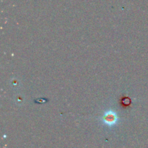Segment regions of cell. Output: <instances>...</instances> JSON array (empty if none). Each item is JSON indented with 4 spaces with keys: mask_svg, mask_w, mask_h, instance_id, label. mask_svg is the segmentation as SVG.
I'll return each instance as SVG.
<instances>
[{
    "mask_svg": "<svg viewBox=\"0 0 148 148\" xmlns=\"http://www.w3.org/2000/svg\"><path fill=\"white\" fill-rule=\"evenodd\" d=\"M104 121L106 124H109V125H111V124H114L116 121V118L115 115L112 114H106V117L104 118Z\"/></svg>",
    "mask_w": 148,
    "mask_h": 148,
    "instance_id": "1",
    "label": "cell"
}]
</instances>
